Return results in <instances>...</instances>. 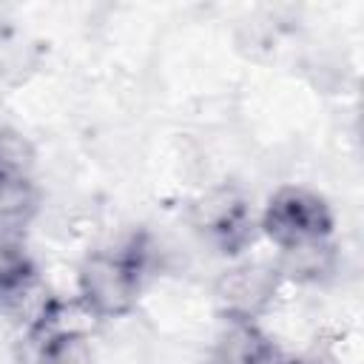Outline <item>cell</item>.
<instances>
[{
  "mask_svg": "<svg viewBox=\"0 0 364 364\" xmlns=\"http://www.w3.org/2000/svg\"><path fill=\"white\" fill-rule=\"evenodd\" d=\"M154 267V245L136 233L119 247L91 250L77 267V301L94 318H125L136 310Z\"/></svg>",
  "mask_w": 364,
  "mask_h": 364,
  "instance_id": "6da1fadb",
  "label": "cell"
},
{
  "mask_svg": "<svg viewBox=\"0 0 364 364\" xmlns=\"http://www.w3.org/2000/svg\"><path fill=\"white\" fill-rule=\"evenodd\" d=\"M333 205L318 191L304 185L276 188L259 213V236H264L276 250H287L307 242H324L333 239Z\"/></svg>",
  "mask_w": 364,
  "mask_h": 364,
  "instance_id": "7a4b0ae2",
  "label": "cell"
},
{
  "mask_svg": "<svg viewBox=\"0 0 364 364\" xmlns=\"http://www.w3.org/2000/svg\"><path fill=\"white\" fill-rule=\"evenodd\" d=\"M193 233L219 256L242 259L259 239V216L233 185H216L191 202Z\"/></svg>",
  "mask_w": 364,
  "mask_h": 364,
  "instance_id": "3957f363",
  "label": "cell"
},
{
  "mask_svg": "<svg viewBox=\"0 0 364 364\" xmlns=\"http://www.w3.org/2000/svg\"><path fill=\"white\" fill-rule=\"evenodd\" d=\"M282 279L273 262L236 259L213 282V304L225 321L259 324L276 304Z\"/></svg>",
  "mask_w": 364,
  "mask_h": 364,
  "instance_id": "277c9868",
  "label": "cell"
},
{
  "mask_svg": "<svg viewBox=\"0 0 364 364\" xmlns=\"http://www.w3.org/2000/svg\"><path fill=\"white\" fill-rule=\"evenodd\" d=\"M276 338L253 321H225L213 338L208 364H284Z\"/></svg>",
  "mask_w": 364,
  "mask_h": 364,
  "instance_id": "5b68a950",
  "label": "cell"
},
{
  "mask_svg": "<svg viewBox=\"0 0 364 364\" xmlns=\"http://www.w3.org/2000/svg\"><path fill=\"white\" fill-rule=\"evenodd\" d=\"M338 264H341V253L336 239L276 250V259H273V267L282 284H301V287H316L330 282L338 273Z\"/></svg>",
  "mask_w": 364,
  "mask_h": 364,
  "instance_id": "8992f818",
  "label": "cell"
},
{
  "mask_svg": "<svg viewBox=\"0 0 364 364\" xmlns=\"http://www.w3.org/2000/svg\"><path fill=\"white\" fill-rule=\"evenodd\" d=\"M37 287V262L23 230L0 228V307L20 304Z\"/></svg>",
  "mask_w": 364,
  "mask_h": 364,
  "instance_id": "52a82bcc",
  "label": "cell"
},
{
  "mask_svg": "<svg viewBox=\"0 0 364 364\" xmlns=\"http://www.w3.org/2000/svg\"><path fill=\"white\" fill-rule=\"evenodd\" d=\"M43 63V46L17 26H0V82L20 85Z\"/></svg>",
  "mask_w": 364,
  "mask_h": 364,
  "instance_id": "ba28073f",
  "label": "cell"
},
{
  "mask_svg": "<svg viewBox=\"0 0 364 364\" xmlns=\"http://www.w3.org/2000/svg\"><path fill=\"white\" fill-rule=\"evenodd\" d=\"M34 364H94V350L85 333L71 327H54L43 333Z\"/></svg>",
  "mask_w": 364,
  "mask_h": 364,
  "instance_id": "9c48e42d",
  "label": "cell"
},
{
  "mask_svg": "<svg viewBox=\"0 0 364 364\" xmlns=\"http://www.w3.org/2000/svg\"><path fill=\"white\" fill-rule=\"evenodd\" d=\"M40 210V188L34 179L0 182V228L23 230Z\"/></svg>",
  "mask_w": 364,
  "mask_h": 364,
  "instance_id": "30bf717a",
  "label": "cell"
},
{
  "mask_svg": "<svg viewBox=\"0 0 364 364\" xmlns=\"http://www.w3.org/2000/svg\"><path fill=\"white\" fill-rule=\"evenodd\" d=\"M37 148L17 128H0V182L34 179Z\"/></svg>",
  "mask_w": 364,
  "mask_h": 364,
  "instance_id": "8fae6325",
  "label": "cell"
},
{
  "mask_svg": "<svg viewBox=\"0 0 364 364\" xmlns=\"http://www.w3.org/2000/svg\"><path fill=\"white\" fill-rule=\"evenodd\" d=\"M284 364H344V361H341V355H338L330 344H324V341L318 344V341H316V344H310L307 350H301L299 355H287Z\"/></svg>",
  "mask_w": 364,
  "mask_h": 364,
  "instance_id": "7c38bea8",
  "label": "cell"
}]
</instances>
